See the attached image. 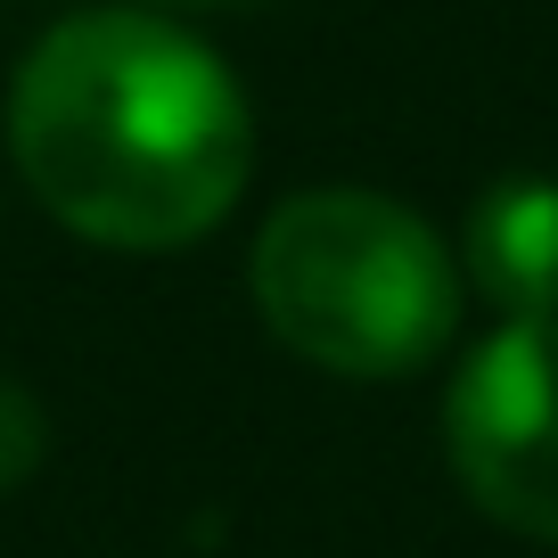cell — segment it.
<instances>
[{
	"label": "cell",
	"mask_w": 558,
	"mask_h": 558,
	"mask_svg": "<svg viewBox=\"0 0 558 558\" xmlns=\"http://www.w3.org/2000/svg\"><path fill=\"white\" fill-rule=\"evenodd\" d=\"M469 279L509 320H558V190L501 181L469 214Z\"/></svg>",
	"instance_id": "cell-4"
},
{
	"label": "cell",
	"mask_w": 558,
	"mask_h": 558,
	"mask_svg": "<svg viewBox=\"0 0 558 558\" xmlns=\"http://www.w3.org/2000/svg\"><path fill=\"white\" fill-rule=\"evenodd\" d=\"M255 304L279 345L345 378L436 362L460 313L436 230L369 190L288 197L255 239Z\"/></svg>",
	"instance_id": "cell-2"
},
{
	"label": "cell",
	"mask_w": 558,
	"mask_h": 558,
	"mask_svg": "<svg viewBox=\"0 0 558 558\" xmlns=\"http://www.w3.org/2000/svg\"><path fill=\"white\" fill-rule=\"evenodd\" d=\"M41 411H34V395H25L17 378H0V493L9 485H25V476L41 469Z\"/></svg>",
	"instance_id": "cell-5"
},
{
	"label": "cell",
	"mask_w": 558,
	"mask_h": 558,
	"mask_svg": "<svg viewBox=\"0 0 558 558\" xmlns=\"http://www.w3.org/2000/svg\"><path fill=\"white\" fill-rule=\"evenodd\" d=\"M452 469L509 534L558 542V320H509L452 386Z\"/></svg>",
	"instance_id": "cell-3"
},
{
	"label": "cell",
	"mask_w": 558,
	"mask_h": 558,
	"mask_svg": "<svg viewBox=\"0 0 558 558\" xmlns=\"http://www.w3.org/2000/svg\"><path fill=\"white\" fill-rule=\"evenodd\" d=\"M9 148L34 197L99 246L206 239L246 190L255 123L206 41L90 9L34 41L9 90Z\"/></svg>",
	"instance_id": "cell-1"
},
{
	"label": "cell",
	"mask_w": 558,
	"mask_h": 558,
	"mask_svg": "<svg viewBox=\"0 0 558 558\" xmlns=\"http://www.w3.org/2000/svg\"><path fill=\"white\" fill-rule=\"evenodd\" d=\"M173 9H230V0H173Z\"/></svg>",
	"instance_id": "cell-6"
}]
</instances>
